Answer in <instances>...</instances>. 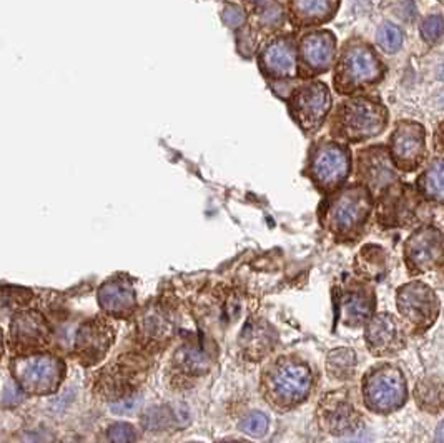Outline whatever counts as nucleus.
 Instances as JSON below:
<instances>
[{
	"instance_id": "nucleus-1",
	"label": "nucleus",
	"mask_w": 444,
	"mask_h": 443,
	"mask_svg": "<svg viewBox=\"0 0 444 443\" xmlns=\"http://www.w3.org/2000/svg\"><path fill=\"white\" fill-rule=\"evenodd\" d=\"M311 372L308 365L295 357H280L261 375V393L278 412L290 410L308 397Z\"/></svg>"
},
{
	"instance_id": "nucleus-2",
	"label": "nucleus",
	"mask_w": 444,
	"mask_h": 443,
	"mask_svg": "<svg viewBox=\"0 0 444 443\" xmlns=\"http://www.w3.org/2000/svg\"><path fill=\"white\" fill-rule=\"evenodd\" d=\"M148 375V360L140 352H125L97 373L94 390L100 398L117 403L135 397Z\"/></svg>"
},
{
	"instance_id": "nucleus-3",
	"label": "nucleus",
	"mask_w": 444,
	"mask_h": 443,
	"mask_svg": "<svg viewBox=\"0 0 444 443\" xmlns=\"http://www.w3.org/2000/svg\"><path fill=\"white\" fill-rule=\"evenodd\" d=\"M12 375L26 393L45 395L57 390L65 375V365L50 353L23 355L12 360Z\"/></svg>"
},
{
	"instance_id": "nucleus-4",
	"label": "nucleus",
	"mask_w": 444,
	"mask_h": 443,
	"mask_svg": "<svg viewBox=\"0 0 444 443\" xmlns=\"http://www.w3.org/2000/svg\"><path fill=\"white\" fill-rule=\"evenodd\" d=\"M386 115L381 107L364 99L343 104L336 119V130L350 140H364L378 135L384 129Z\"/></svg>"
},
{
	"instance_id": "nucleus-5",
	"label": "nucleus",
	"mask_w": 444,
	"mask_h": 443,
	"mask_svg": "<svg viewBox=\"0 0 444 443\" xmlns=\"http://www.w3.org/2000/svg\"><path fill=\"white\" fill-rule=\"evenodd\" d=\"M364 402L374 412H391L406 398V385L398 368L381 365L366 375L363 383Z\"/></svg>"
},
{
	"instance_id": "nucleus-6",
	"label": "nucleus",
	"mask_w": 444,
	"mask_h": 443,
	"mask_svg": "<svg viewBox=\"0 0 444 443\" xmlns=\"http://www.w3.org/2000/svg\"><path fill=\"white\" fill-rule=\"evenodd\" d=\"M9 338L16 357L43 353L52 342V330L40 311L22 310L12 319Z\"/></svg>"
},
{
	"instance_id": "nucleus-7",
	"label": "nucleus",
	"mask_w": 444,
	"mask_h": 443,
	"mask_svg": "<svg viewBox=\"0 0 444 443\" xmlns=\"http://www.w3.org/2000/svg\"><path fill=\"white\" fill-rule=\"evenodd\" d=\"M210 357L208 348L200 340H190L183 343L170 360V367L167 372L170 387L177 390H185L195 385V382L208 372Z\"/></svg>"
},
{
	"instance_id": "nucleus-8",
	"label": "nucleus",
	"mask_w": 444,
	"mask_h": 443,
	"mask_svg": "<svg viewBox=\"0 0 444 443\" xmlns=\"http://www.w3.org/2000/svg\"><path fill=\"white\" fill-rule=\"evenodd\" d=\"M330 107V90L320 82H311L291 94L290 112L305 132H315L323 124Z\"/></svg>"
},
{
	"instance_id": "nucleus-9",
	"label": "nucleus",
	"mask_w": 444,
	"mask_h": 443,
	"mask_svg": "<svg viewBox=\"0 0 444 443\" xmlns=\"http://www.w3.org/2000/svg\"><path fill=\"white\" fill-rule=\"evenodd\" d=\"M115 342V329L110 319L95 316L80 325L75 337V355L82 365L90 367L105 358Z\"/></svg>"
},
{
	"instance_id": "nucleus-10",
	"label": "nucleus",
	"mask_w": 444,
	"mask_h": 443,
	"mask_svg": "<svg viewBox=\"0 0 444 443\" xmlns=\"http://www.w3.org/2000/svg\"><path fill=\"white\" fill-rule=\"evenodd\" d=\"M348 150L336 144H321L310 155L308 174L321 188H333L348 177Z\"/></svg>"
},
{
	"instance_id": "nucleus-11",
	"label": "nucleus",
	"mask_w": 444,
	"mask_h": 443,
	"mask_svg": "<svg viewBox=\"0 0 444 443\" xmlns=\"http://www.w3.org/2000/svg\"><path fill=\"white\" fill-rule=\"evenodd\" d=\"M369 197L363 188H350L340 193L328 210V225L336 233H350L358 228L368 217Z\"/></svg>"
},
{
	"instance_id": "nucleus-12",
	"label": "nucleus",
	"mask_w": 444,
	"mask_h": 443,
	"mask_svg": "<svg viewBox=\"0 0 444 443\" xmlns=\"http://www.w3.org/2000/svg\"><path fill=\"white\" fill-rule=\"evenodd\" d=\"M381 69L374 53L366 47H351L343 53L336 72V82L340 89H353L377 80Z\"/></svg>"
},
{
	"instance_id": "nucleus-13",
	"label": "nucleus",
	"mask_w": 444,
	"mask_h": 443,
	"mask_svg": "<svg viewBox=\"0 0 444 443\" xmlns=\"http://www.w3.org/2000/svg\"><path fill=\"white\" fill-rule=\"evenodd\" d=\"M135 332L141 347L158 352L172 340L175 333L172 311L163 305L152 306L140 315Z\"/></svg>"
},
{
	"instance_id": "nucleus-14",
	"label": "nucleus",
	"mask_w": 444,
	"mask_h": 443,
	"mask_svg": "<svg viewBox=\"0 0 444 443\" xmlns=\"http://www.w3.org/2000/svg\"><path fill=\"white\" fill-rule=\"evenodd\" d=\"M320 425L333 435H346L353 432L359 415L345 392L328 393L318 407Z\"/></svg>"
},
{
	"instance_id": "nucleus-15",
	"label": "nucleus",
	"mask_w": 444,
	"mask_h": 443,
	"mask_svg": "<svg viewBox=\"0 0 444 443\" xmlns=\"http://www.w3.org/2000/svg\"><path fill=\"white\" fill-rule=\"evenodd\" d=\"M408 264L414 270L426 272L444 260V238L436 228H421L406 243Z\"/></svg>"
},
{
	"instance_id": "nucleus-16",
	"label": "nucleus",
	"mask_w": 444,
	"mask_h": 443,
	"mask_svg": "<svg viewBox=\"0 0 444 443\" xmlns=\"http://www.w3.org/2000/svg\"><path fill=\"white\" fill-rule=\"evenodd\" d=\"M398 306L414 325L431 324L438 311V301L433 290L419 282H413L398 292Z\"/></svg>"
},
{
	"instance_id": "nucleus-17",
	"label": "nucleus",
	"mask_w": 444,
	"mask_h": 443,
	"mask_svg": "<svg viewBox=\"0 0 444 443\" xmlns=\"http://www.w3.org/2000/svg\"><path fill=\"white\" fill-rule=\"evenodd\" d=\"M260 65L271 79H288L296 70L295 43L288 37H276L261 50Z\"/></svg>"
},
{
	"instance_id": "nucleus-18",
	"label": "nucleus",
	"mask_w": 444,
	"mask_h": 443,
	"mask_svg": "<svg viewBox=\"0 0 444 443\" xmlns=\"http://www.w3.org/2000/svg\"><path fill=\"white\" fill-rule=\"evenodd\" d=\"M366 342L372 352L377 355L398 352L403 345L401 325L393 315H377L369 320L368 329H366Z\"/></svg>"
},
{
	"instance_id": "nucleus-19",
	"label": "nucleus",
	"mask_w": 444,
	"mask_h": 443,
	"mask_svg": "<svg viewBox=\"0 0 444 443\" xmlns=\"http://www.w3.org/2000/svg\"><path fill=\"white\" fill-rule=\"evenodd\" d=\"M99 301L109 315L125 319L135 310V290L129 282L120 279L105 282L99 290Z\"/></svg>"
},
{
	"instance_id": "nucleus-20",
	"label": "nucleus",
	"mask_w": 444,
	"mask_h": 443,
	"mask_svg": "<svg viewBox=\"0 0 444 443\" xmlns=\"http://www.w3.org/2000/svg\"><path fill=\"white\" fill-rule=\"evenodd\" d=\"M335 55V37L330 32H313L301 41V57L308 70L313 74L330 67Z\"/></svg>"
},
{
	"instance_id": "nucleus-21",
	"label": "nucleus",
	"mask_w": 444,
	"mask_h": 443,
	"mask_svg": "<svg viewBox=\"0 0 444 443\" xmlns=\"http://www.w3.org/2000/svg\"><path fill=\"white\" fill-rule=\"evenodd\" d=\"M424 135L416 125L404 124L394 132L391 140V154L399 167H411L421 157Z\"/></svg>"
},
{
	"instance_id": "nucleus-22",
	"label": "nucleus",
	"mask_w": 444,
	"mask_h": 443,
	"mask_svg": "<svg viewBox=\"0 0 444 443\" xmlns=\"http://www.w3.org/2000/svg\"><path fill=\"white\" fill-rule=\"evenodd\" d=\"M275 342V330L268 325V322L260 319H251L243 329L240 338L243 353L251 360H260L270 353Z\"/></svg>"
},
{
	"instance_id": "nucleus-23",
	"label": "nucleus",
	"mask_w": 444,
	"mask_h": 443,
	"mask_svg": "<svg viewBox=\"0 0 444 443\" xmlns=\"http://www.w3.org/2000/svg\"><path fill=\"white\" fill-rule=\"evenodd\" d=\"M338 0H290L291 18L300 26L318 23L333 16Z\"/></svg>"
},
{
	"instance_id": "nucleus-24",
	"label": "nucleus",
	"mask_w": 444,
	"mask_h": 443,
	"mask_svg": "<svg viewBox=\"0 0 444 443\" xmlns=\"http://www.w3.org/2000/svg\"><path fill=\"white\" fill-rule=\"evenodd\" d=\"M373 310V297L363 289H354L346 294L343 300L345 320L350 325L363 324Z\"/></svg>"
},
{
	"instance_id": "nucleus-25",
	"label": "nucleus",
	"mask_w": 444,
	"mask_h": 443,
	"mask_svg": "<svg viewBox=\"0 0 444 443\" xmlns=\"http://www.w3.org/2000/svg\"><path fill=\"white\" fill-rule=\"evenodd\" d=\"M414 397L424 410L438 412L444 407V385L438 380H423L418 383Z\"/></svg>"
},
{
	"instance_id": "nucleus-26",
	"label": "nucleus",
	"mask_w": 444,
	"mask_h": 443,
	"mask_svg": "<svg viewBox=\"0 0 444 443\" xmlns=\"http://www.w3.org/2000/svg\"><path fill=\"white\" fill-rule=\"evenodd\" d=\"M326 368L328 373L333 378H351L354 368H356V357L351 348H338L328 355V362H326Z\"/></svg>"
},
{
	"instance_id": "nucleus-27",
	"label": "nucleus",
	"mask_w": 444,
	"mask_h": 443,
	"mask_svg": "<svg viewBox=\"0 0 444 443\" xmlns=\"http://www.w3.org/2000/svg\"><path fill=\"white\" fill-rule=\"evenodd\" d=\"M423 188L428 197L444 201V162H436L428 169L423 177Z\"/></svg>"
},
{
	"instance_id": "nucleus-28",
	"label": "nucleus",
	"mask_w": 444,
	"mask_h": 443,
	"mask_svg": "<svg viewBox=\"0 0 444 443\" xmlns=\"http://www.w3.org/2000/svg\"><path fill=\"white\" fill-rule=\"evenodd\" d=\"M361 164H364L363 172L372 183H383L391 177V174H389L391 170L388 169L386 157H383V155L364 157L363 160H361Z\"/></svg>"
},
{
	"instance_id": "nucleus-29",
	"label": "nucleus",
	"mask_w": 444,
	"mask_h": 443,
	"mask_svg": "<svg viewBox=\"0 0 444 443\" xmlns=\"http://www.w3.org/2000/svg\"><path fill=\"white\" fill-rule=\"evenodd\" d=\"M377 42L384 52L393 53L403 46V32L393 23H384L377 33Z\"/></svg>"
},
{
	"instance_id": "nucleus-30",
	"label": "nucleus",
	"mask_w": 444,
	"mask_h": 443,
	"mask_svg": "<svg viewBox=\"0 0 444 443\" xmlns=\"http://www.w3.org/2000/svg\"><path fill=\"white\" fill-rule=\"evenodd\" d=\"M240 428H242V432L247 433V435L261 437V435H265L268 430V418L265 413L253 412L248 417L243 418L240 423Z\"/></svg>"
},
{
	"instance_id": "nucleus-31",
	"label": "nucleus",
	"mask_w": 444,
	"mask_h": 443,
	"mask_svg": "<svg viewBox=\"0 0 444 443\" xmlns=\"http://www.w3.org/2000/svg\"><path fill=\"white\" fill-rule=\"evenodd\" d=\"M109 443H135L136 433L129 423H115L107 432Z\"/></svg>"
},
{
	"instance_id": "nucleus-32",
	"label": "nucleus",
	"mask_w": 444,
	"mask_h": 443,
	"mask_svg": "<svg viewBox=\"0 0 444 443\" xmlns=\"http://www.w3.org/2000/svg\"><path fill=\"white\" fill-rule=\"evenodd\" d=\"M444 33V21L439 16H431L423 22L421 36L429 42H436Z\"/></svg>"
},
{
	"instance_id": "nucleus-33",
	"label": "nucleus",
	"mask_w": 444,
	"mask_h": 443,
	"mask_svg": "<svg viewBox=\"0 0 444 443\" xmlns=\"http://www.w3.org/2000/svg\"><path fill=\"white\" fill-rule=\"evenodd\" d=\"M140 402H141L140 395L125 398V400L112 403V412H114L115 415H121V417H124V415H131V413H135L136 410H139Z\"/></svg>"
},
{
	"instance_id": "nucleus-34",
	"label": "nucleus",
	"mask_w": 444,
	"mask_h": 443,
	"mask_svg": "<svg viewBox=\"0 0 444 443\" xmlns=\"http://www.w3.org/2000/svg\"><path fill=\"white\" fill-rule=\"evenodd\" d=\"M223 21L228 27L240 28L245 23V12L238 6H227L225 12H223Z\"/></svg>"
},
{
	"instance_id": "nucleus-35",
	"label": "nucleus",
	"mask_w": 444,
	"mask_h": 443,
	"mask_svg": "<svg viewBox=\"0 0 444 443\" xmlns=\"http://www.w3.org/2000/svg\"><path fill=\"white\" fill-rule=\"evenodd\" d=\"M283 21V14L281 9L271 4V6L266 7V11L263 12L261 16V22L266 23V26H276V23H281Z\"/></svg>"
},
{
	"instance_id": "nucleus-36",
	"label": "nucleus",
	"mask_w": 444,
	"mask_h": 443,
	"mask_svg": "<svg viewBox=\"0 0 444 443\" xmlns=\"http://www.w3.org/2000/svg\"><path fill=\"white\" fill-rule=\"evenodd\" d=\"M436 443H444V420L439 423L438 432H436Z\"/></svg>"
},
{
	"instance_id": "nucleus-37",
	"label": "nucleus",
	"mask_w": 444,
	"mask_h": 443,
	"mask_svg": "<svg viewBox=\"0 0 444 443\" xmlns=\"http://www.w3.org/2000/svg\"><path fill=\"white\" fill-rule=\"evenodd\" d=\"M439 77H441V80H444V62H443L441 70H439Z\"/></svg>"
}]
</instances>
